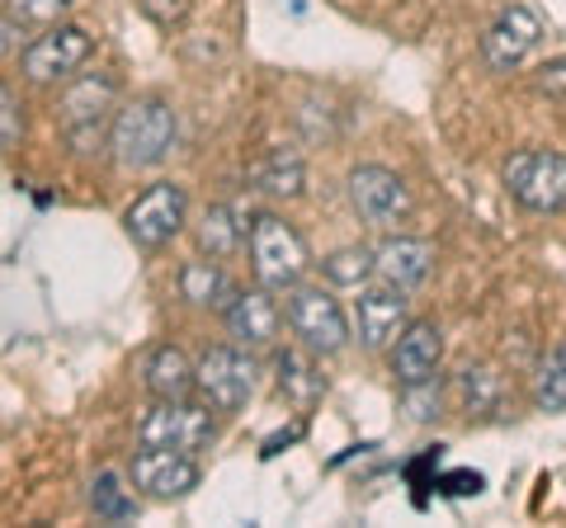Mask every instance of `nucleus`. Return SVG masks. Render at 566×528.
<instances>
[{"label": "nucleus", "mask_w": 566, "mask_h": 528, "mask_svg": "<svg viewBox=\"0 0 566 528\" xmlns=\"http://www.w3.org/2000/svg\"><path fill=\"white\" fill-rule=\"evenodd\" d=\"M175 137H180V123H175V109L156 95L128 99L114 109L109 123V151L123 170H151L161 166L175 151Z\"/></svg>", "instance_id": "1"}, {"label": "nucleus", "mask_w": 566, "mask_h": 528, "mask_svg": "<svg viewBox=\"0 0 566 528\" xmlns=\"http://www.w3.org/2000/svg\"><path fill=\"white\" fill-rule=\"evenodd\" d=\"M245 236H251V270H255V278L264 288H270V293H289L293 284H303V274L312 264L307 241L297 236L279 213L251 218Z\"/></svg>", "instance_id": "2"}, {"label": "nucleus", "mask_w": 566, "mask_h": 528, "mask_svg": "<svg viewBox=\"0 0 566 528\" xmlns=\"http://www.w3.org/2000/svg\"><path fill=\"white\" fill-rule=\"evenodd\" d=\"M118 109V85L114 76H81L71 91L57 99V123L66 142L76 151H99L109 142V123Z\"/></svg>", "instance_id": "3"}, {"label": "nucleus", "mask_w": 566, "mask_h": 528, "mask_svg": "<svg viewBox=\"0 0 566 528\" xmlns=\"http://www.w3.org/2000/svg\"><path fill=\"white\" fill-rule=\"evenodd\" d=\"M505 184L528 213H562L566 208V156L547 151V147L515 151L505 161Z\"/></svg>", "instance_id": "4"}, {"label": "nucleus", "mask_w": 566, "mask_h": 528, "mask_svg": "<svg viewBox=\"0 0 566 528\" xmlns=\"http://www.w3.org/2000/svg\"><path fill=\"white\" fill-rule=\"evenodd\" d=\"M193 392L208 401V411H241L255 392V363L232 345H218L193 363Z\"/></svg>", "instance_id": "5"}, {"label": "nucleus", "mask_w": 566, "mask_h": 528, "mask_svg": "<svg viewBox=\"0 0 566 528\" xmlns=\"http://www.w3.org/2000/svg\"><path fill=\"white\" fill-rule=\"evenodd\" d=\"M283 311H289V326L303 336V345L316 349V355H340V349L349 345V316L326 288L293 284Z\"/></svg>", "instance_id": "6"}, {"label": "nucleus", "mask_w": 566, "mask_h": 528, "mask_svg": "<svg viewBox=\"0 0 566 528\" xmlns=\"http://www.w3.org/2000/svg\"><path fill=\"white\" fill-rule=\"evenodd\" d=\"M212 411L193 406V401H156V406L137 420V439L151 448H180V453H199L212 444Z\"/></svg>", "instance_id": "7"}, {"label": "nucleus", "mask_w": 566, "mask_h": 528, "mask_svg": "<svg viewBox=\"0 0 566 528\" xmlns=\"http://www.w3.org/2000/svg\"><path fill=\"white\" fill-rule=\"evenodd\" d=\"M189 218V199L180 184H151L142 199L123 213V232L133 236V245H142V251H161L166 241L180 236V226Z\"/></svg>", "instance_id": "8"}, {"label": "nucleus", "mask_w": 566, "mask_h": 528, "mask_svg": "<svg viewBox=\"0 0 566 528\" xmlns=\"http://www.w3.org/2000/svg\"><path fill=\"white\" fill-rule=\"evenodd\" d=\"M91 57H95V39H91V33L76 29V24H57L52 33H43V39H33L24 47L20 66H24V76L33 85H52V81L76 76Z\"/></svg>", "instance_id": "9"}, {"label": "nucleus", "mask_w": 566, "mask_h": 528, "mask_svg": "<svg viewBox=\"0 0 566 528\" xmlns=\"http://www.w3.org/2000/svg\"><path fill=\"white\" fill-rule=\"evenodd\" d=\"M349 203L354 213L374 226H401L411 218V189L397 170L387 166H359L349 175Z\"/></svg>", "instance_id": "10"}, {"label": "nucleus", "mask_w": 566, "mask_h": 528, "mask_svg": "<svg viewBox=\"0 0 566 528\" xmlns=\"http://www.w3.org/2000/svg\"><path fill=\"white\" fill-rule=\"evenodd\" d=\"M133 486L151 500H180L199 486V463H193V453H180V448L142 444V453L133 457Z\"/></svg>", "instance_id": "11"}, {"label": "nucleus", "mask_w": 566, "mask_h": 528, "mask_svg": "<svg viewBox=\"0 0 566 528\" xmlns=\"http://www.w3.org/2000/svg\"><path fill=\"white\" fill-rule=\"evenodd\" d=\"M538 39H543L538 14L528 6H510V10L495 14V24L482 33V57H486L491 72H515L528 52L538 47Z\"/></svg>", "instance_id": "12"}, {"label": "nucleus", "mask_w": 566, "mask_h": 528, "mask_svg": "<svg viewBox=\"0 0 566 528\" xmlns=\"http://www.w3.org/2000/svg\"><path fill=\"white\" fill-rule=\"evenodd\" d=\"M354 316H359V340L368 349H382L401 336L406 321H411V297L392 284H368V288H359Z\"/></svg>", "instance_id": "13"}, {"label": "nucleus", "mask_w": 566, "mask_h": 528, "mask_svg": "<svg viewBox=\"0 0 566 528\" xmlns=\"http://www.w3.org/2000/svg\"><path fill=\"white\" fill-rule=\"evenodd\" d=\"M439 359H444V336H439L434 321H406L401 336L392 345V373L401 387H420L439 373Z\"/></svg>", "instance_id": "14"}, {"label": "nucleus", "mask_w": 566, "mask_h": 528, "mask_svg": "<svg viewBox=\"0 0 566 528\" xmlns=\"http://www.w3.org/2000/svg\"><path fill=\"white\" fill-rule=\"evenodd\" d=\"M430 270H434V245H424L416 236H392L374 251L378 284H392L401 293H416L424 278H430Z\"/></svg>", "instance_id": "15"}, {"label": "nucleus", "mask_w": 566, "mask_h": 528, "mask_svg": "<svg viewBox=\"0 0 566 528\" xmlns=\"http://www.w3.org/2000/svg\"><path fill=\"white\" fill-rule=\"evenodd\" d=\"M222 316H227V330H232L245 349H264L279 336V307L264 288H237L227 297Z\"/></svg>", "instance_id": "16"}, {"label": "nucleus", "mask_w": 566, "mask_h": 528, "mask_svg": "<svg viewBox=\"0 0 566 528\" xmlns=\"http://www.w3.org/2000/svg\"><path fill=\"white\" fill-rule=\"evenodd\" d=\"M251 184L264 189V193H274V199H297V193L307 189V166H303V156L297 151L274 147L251 166Z\"/></svg>", "instance_id": "17"}, {"label": "nucleus", "mask_w": 566, "mask_h": 528, "mask_svg": "<svg viewBox=\"0 0 566 528\" xmlns=\"http://www.w3.org/2000/svg\"><path fill=\"white\" fill-rule=\"evenodd\" d=\"M147 387L156 401H189L193 392V363L175 345H161L147 359Z\"/></svg>", "instance_id": "18"}, {"label": "nucleus", "mask_w": 566, "mask_h": 528, "mask_svg": "<svg viewBox=\"0 0 566 528\" xmlns=\"http://www.w3.org/2000/svg\"><path fill=\"white\" fill-rule=\"evenodd\" d=\"M232 278L222 274V264L212 260H189L180 270V297L193 307H227V297H232Z\"/></svg>", "instance_id": "19"}, {"label": "nucleus", "mask_w": 566, "mask_h": 528, "mask_svg": "<svg viewBox=\"0 0 566 528\" xmlns=\"http://www.w3.org/2000/svg\"><path fill=\"white\" fill-rule=\"evenodd\" d=\"M279 392L289 397L297 411H307V406L322 401L326 382H322V373H316V363L307 355H297V349H283V355H279Z\"/></svg>", "instance_id": "20"}, {"label": "nucleus", "mask_w": 566, "mask_h": 528, "mask_svg": "<svg viewBox=\"0 0 566 528\" xmlns=\"http://www.w3.org/2000/svg\"><path fill=\"white\" fill-rule=\"evenodd\" d=\"M245 226L251 222H237V213L227 203H212L203 222H199V251L208 260H227V255H237L241 251V236H245Z\"/></svg>", "instance_id": "21"}, {"label": "nucleus", "mask_w": 566, "mask_h": 528, "mask_svg": "<svg viewBox=\"0 0 566 528\" xmlns=\"http://www.w3.org/2000/svg\"><path fill=\"white\" fill-rule=\"evenodd\" d=\"M458 397H463V411L468 415H491V411H501V397H505V382L495 368L486 363H472L458 373Z\"/></svg>", "instance_id": "22"}, {"label": "nucleus", "mask_w": 566, "mask_h": 528, "mask_svg": "<svg viewBox=\"0 0 566 528\" xmlns=\"http://www.w3.org/2000/svg\"><path fill=\"white\" fill-rule=\"evenodd\" d=\"M91 509H95V519H104V524H128L137 515L133 486H123L118 472H95V482H91Z\"/></svg>", "instance_id": "23"}, {"label": "nucleus", "mask_w": 566, "mask_h": 528, "mask_svg": "<svg viewBox=\"0 0 566 528\" xmlns=\"http://www.w3.org/2000/svg\"><path fill=\"white\" fill-rule=\"evenodd\" d=\"M534 406H538V411H566V340L538 363Z\"/></svg>", "instance_id": "24"}, {"label": "nucleus", "mask_w": 566, "mask_h": 528, "mask_svg": "<svg viewBox=\"0 0 566 528\" xmlns=\"http://www.w3.org/2000/svg\"><path fill=\"white\" fill-rule=\"evenodd\" d=\"M322 274L331 278V284L340 288H359L374 278V251H364V245H345V251H335L322 260Z\"/></svg>", "instance_id": "25"}, {"label": "nucleus", "mask_w": 566, "mask_h": 528, "mask_svg": "<svg viewBox=\"0 0 566 528\" xmlns=\"http://www.w3.org/2000/svg\"><path fill=\"white\" fill-rule=\"evenodd\" d=\"M24 142V109L20 99L10 95V85H0V147H20Z\"/></svg>", "instance_id": "26"}, {"label": "nucleus", "mask_w": 566, "mask_h": 528, "mask_svg": "<svg viewBox=\"0 0 566 528\" xmlns=\"http://www.w3.org/2000/svg\"><path fill=\"white\" fill-rule=\"evenodd\" d=\"M10 10L29 24H57L62 14L76 10V0H10Z\"/></svg>", "instance_id": "27"}, {"label": "nucleus", "mask_w": 566, "mask_h": 528, "mask_svg": "<svg viewBox=\"0 0 566 528\" xmlns=\"http://www.w3.org/2000/svg\"><path fill=\"white\" fill-rule=\"evenodd\" d=\"M137 6L147 10L156 24H166V29H170V24H180L185 14H189V0H137Z\"/></svg>", "instance_id": "28"}, {"label": "nucleus", "mask_w": 566, "mask_h": 528, "mask_svg": "<svg viewBox=\"0 0 566 528\" xmlns=\"http://www.w3.org/2000/svg\"><path fill=\"white\" fill-rule=\"evenodd\" d=\"M444 496H476L486 482H482V472H449V477H439L434 482Z\"/></svg>", "instance_id": "29"}, {"label": "nucleus", "mask_w": 566, "mask_h": 528, "mask_svg": "<svg viewBox=\"0 0 566 528\" xmlns=\"http://www.w3.org/2000/svg\"><path fill=\"white\" fill-rule=\"evenodd\" d=\"M538 91L553 95V99H566V57H553L538 72Z\"/></svg>", "instance_id": "30"}, {"label": "nucleus", "mask_w": 566, "mask_h": 528, "mask_svg": "<svg viewBox=\"0 0 566 528\" xmlns=\"http://www.w3.org/2000/svg\"><path fill=\"white\" fill-rule=\"evenodd\" d=\"M14 47H20V24L0 20V52H14Z\"/></svg>", "instance_id": "31"}]
</instances>
